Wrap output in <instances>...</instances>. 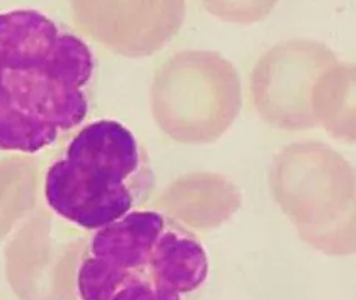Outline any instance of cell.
Wrapping results in <instances>:
<instances>
[{
	"mask_svg": "<svg viewBox=\"0 0 356 300\" xmlns=\"http://www.w3.org/2000/svg\"><path fill=\"white\" fill-rule=\"evenodd\" d=\"M96 58L88 42L42 11L0 12V151L33 153L81 127Z\"/></svg>",
	"mask_w": 356,
	"mask_h": 300,
	"instance_id": "cell-1",
	"label": "cell"
},
{
	"mask_svg": "<svg viewBox=\"0 0 356 300\" xmlns=\"http://www.w3.org/2000/svg\"><path fill=\"white\" fill-rule=\"evenodd\" d=\"M154 176L135 133L111 118L77 131L44 176V198L63 219L98 231L136 210Z\"/></svg>",
	"mask_w": 356,
	"mask_h": 300,
	"instance_id": "cell-2",
	"label": "cell"
},
{
	"mask_svg": "<svg viewBox=\"0 0 356 300\" xmlns=\"http://www.w3.org/2000/svg\"><path fill=\"white\" fill-rule=\"evenodd\" d=\"M209 261L197 237L170 219L146 269L156 300H185L209 276Z\"/></svg>",
	"mask_w": 356,
	"mask_h": 300,
	"instance_id": "cell-3",
	"label": "cell"
},
{
	"mask_svg": "<svg viewBox=\"0 0 356 300\" xmlns=\"http://www.w3.org/2000/svg\"><path fill=\"white\" fill-rule=\"evenodd\" d=\"M170 220L159 211H131L95 231L89 242L88 255L146 275L152 251Z\"/></svg>",
	"mask_w": 356,
	"mask_h": 300,
	"instance_id": "cell-4",
	"label": "cell"
},
{
	"mask_svg": "<svg viewBox=\"0 0 356 300\" xmlns=\"http://www.w3.org/2000/svg\"><path fill=\"white\" fill-rule=\"evenodd\" d=\"M136 275L139 274L122 269L99 257L88 255L78 270V294L81 300H111Z\"/></svg>",
	"mask_w": 356,
	"mask_h": 300,
	"instance_id": "cell-5",
	"label": "cell"
},
{
	"mask_svg": "<svg viewBox=\"0 0 356 300\" xmlns=\"http://www.w3.org/2000/svg\"><path fill=\"white\" fill-rule=\"evenodd\" d=\"M111 300H156L149 281L145 274L134 276Z\"/></svg>",
	"mask_w": 356,
	"mask_h": 300,
	"instance_id": "cell-6",
	"label": "cell"
}]
</instances>
